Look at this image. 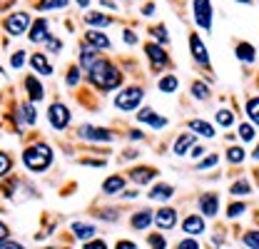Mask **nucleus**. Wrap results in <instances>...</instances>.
<instances>
[{"mask_svg": "<svg viewBox=\"0 0 259 249\" xmlns=\"http://www.w3.org/2000/svg\"><path fill=\"white\" fill-rule=\"evenodd\" d=\"M254 55H257V53H254V48H252L249 43H239V45H237V58L242 62H252Z\"/></svg>", "mask_w": 259, "mask_h": 249, "instance_id": "obj_25", "label": "nucleus"}, {"mask_svg": "<svg viewBox=\"0 0 259 249\" xmlns=\"http://www.w3.org/2000/svg\"><path fill=\"white\" fill-rule=\"evenodd\" d=\"M172 194H175V189L169 185H157V187H152V192H150V197H152V199H160V202L169 199Z\"/></svg>", "mask_w": 259, "mask_h": 249, "instance_id": "obj_26", "label": "nucleus"}, {"mask_svg": "<svg viewBox=\"0 0 259 249\" xmlns=\"http://www.w3.org/2000/svg\"><path fill=\"white\" fill-rule=\"evenodd\" d=\"M244 244L249 249H259V232H247L244 234Z\"/></svg>", "mask_w": 259, "mask_h": 249, "instance_id": "obj_35", "label": "nucleus"}, {"mask_svg": "<svg viewBox=\"0 0 259 249\" xmlns=\"http://www.w3.org/2000/svg\"><path fill=\"white\" fill-rule=\"evenodd\" d=\"M150 244H152V249H164L167 247V242H164L162 234H150Z\"/></svg>", "mask_w": 259, "mask_h": 249, "instance_id": "obj_42", "label": "nucleus"}, {"mask_svg": "<svg viewBox=\"0 0 259 249\" xmlns=\"http://www.w3.org/2000/svg\"><path fill=\"white\" fill-rule=\"evenodd\" d=\"M252 157H254V159H259V145L254 147V152H252Z\"/></svg>", "mask_w": 259, "mask_h": 249, "instance_id": "obj_58", "label": "nucleus"}, {"mask_svg": "<svg viewBox=\"0 0 259 249\" xmlns=\"http://www.w3.org/2000/svg\"><path fill=\"white\" fill-rule=\"evenodd\" d=\"M30 65L40 72V75H45V77H48V75H53V65H50V60H48V55H40V53H37V55H32Z\"/></svg>", "mask_w": 259, "mask_h": 249, "instance_id": "obj_18", "label": "nucleus"}, {"mask_svg": "<svg viewBox=\"0 0 259 249\" xmlns=\"http://www.w3.org/2000/svg\"><path fill=\"white\" fill-rule=\"evenodd\" d=\"M75 3H77L80 8H88V5H90V0H75Z\"/></svg>", "mask_w": 259, "mask_h": 249, "instance_id": "obj_57", "label": "nucleus"}, {"mask_svg": "<svg viewBox=\"0 0 259 249\" xmlns=\"http://www.w3.org/2000/svg\"><path fill=\"white\" fill-rule=\"evenodd\" d=\"M177 249H199V242H197V239H182V242L177 244Z\"/></svg>", "mask_w": 259, "mask_h": 249, "instance_id": "obj_45", "label": "nucleus"}, {"mask_svg": "<svg viewBox=\"0 0 259 249\" xmlns=\"http://www.w3.org/2000/svg\"><path fill=\"white\" fill-rule=\"evenodd\" d=\"M85 23L93 25V28H107V25L112 23V18H107V15H102V13H88V15H85Z\"/></svg>", "mask_w": 259, "mask_h": 249, "instance_id": "obj_22", "label": "nucleus"}, {"mask_svg": "<svg viewBox=\"0 0 259 249\" xmlns=\"http://www.w3.org/2000/svg\"><path fill=\"white\" fill-rule=\"evenodd\" d=\"M45 45H48V48H50L53 53H58V50H63V40H58L55 35H50V37L45 40Z\"/></svg>", "mask_w": 259, "mask_h": 249, "instance_id": "obj_41", "label": "nucleus"}, {"mask_svg": "<svg viewBox=\"0 0 259 249\" xmlns=\"http://www.w3.org/2000/svg\"><path fill=\"white\" fill-rule=\"evenodd\" d=\"M0 249H25V247H20L18 242H8L5 239V242H0Z\"/></svg>", "mask_w": 259, "mask_h": 249, "instance_id": "obj_47", "label": "nucleus"}, {"mask_svg": "<svg viewBox=\"0 0 259 249\" xmlns=\"http://www.w3.org/2000/svg\"><path fill=\"white\" fill-rule=\"evenodd\" d=\"M182 229H185V234H202L204 232V222H202L199 215H190L182 222Z\"/></svg>", "mask_w": 259, "mask_h": 249, "instance_id": "obj_16", "label": "nucleus"}, {"mask_svg": "<svg viewBox=\"0 0 259 249\" xmlns=\"http://www.w3.org/2000/svg\"><path fill=\"white\" fill-rule=\"evenodd\" d=\"M70 88H75L77 82H80V70L77 67H70V72H67V80H65Z\"/></svg>", "mask_w": 259, "mask_h": 249, "instance_id": "obj_39", "label": "nucleus"}, {"mask_svg": "<svg viewBox=\"0 0 259 249\" xmlns=\"http://www.w3.org/2000/svg\"><path fill=\"white\" fill-rule=\"evenodd\" d=\"M190 130H192V132H199L202 137H209V140L214 137V127L209 122H204V120H190Z\"/></svg>", "mask_w": 259, "mask_h": 249, "instance_id": "obj_21", "label": "nucleus"}, {"mask_svg": "<svg viewBox=\"0 0 259 249\" xmlns=\"http://www.w3.org/2000/svg\"><path fill=\"white\" fill-rule=\"evenodd\" d=\"M145 53H147V58H150V62H152L155 70H160V67H167V65H169V58H167L164 48H160L157 43H147V45H145Z\"/></svg>", "mask_w": 259, "mask_h": 249, "instance_id": "obj_8", "label": "nucleus"}, {"mask_svg": "<svg viewBox=\"0 0 259 249\" xmlns=\"http://www.w3.org/2000/svg\"><path fill=\"white\" fill-rule=\"evenodd\" d=\"M65 5H67V0H40L37 3L40 10H53V8H65Z\"/></svg>", "mask_w": 259, "mask_h": 249, "instance_id": "obj_31", "label": "nucleus"}, {"mask_svg": "<svg viewBox=\"0 0 259 249\" xmlns=\"http://www.w3.org/2000/svg\"><path fill=\"white\" fill-rule=\"evenodd\" d=\"M13 3H15V0H0V10H3V8H8V5H13Z\"/></svg>", "mask_w": 259, "mask_h": 249, "instance_id": "obj_56", "label": "nucleus"}, {"mask_svg": "<svg viewBox=\"0 0 259 249\" xmlns=\"http://www.w3.org/2000/svg\"><path fill=\"white\" fill-rule=\"evenodd\" d=\"M244 210H247V207H244V204H242V202H239V204H237V202H234V204H232V207H229V210H227V212H229V217H239V215H242V212H244Z\"/></svg>", "mask_w": 259, "mask_h": 249, "instance_id": "obj_44", "label": "nucleus"}, {"mask_svg": "<svg viewBox=\"0 0 259 249\" xmlns=\"http://www.w3.org/2000/svg\"><path fill=\"white\" fill-rule=\"evenodd\" d=\"M242 3H249V0H242Z\"/></svg>", "mask_w": 259, "mask_h": 249, "instance_id": "obj_59", "label": "nucleus"}, {"mask_svg": "<svg viewBox=\"0 0 259 249\" xmlns=\"http://www.w3.org/2000/svg\"><path fill=\"white\" fill-rule=\"evenodd\" d=\"M142 100H145V90L142 88H125L115 97V107L125 110V112H132V110H137L142 105Z\"/></svg>", "mask_w": 259, "mask_h": 249, "instance_id": "obj_3", "label": "nucleus"}, {"mask_svg": "<svg viewBox=\"0 0 259 249\" xmlns=\"http://www.w3.org/2000/svg\"><path fill=\"white\" fill-rule=\"evenodd\" d=\"M204 155V147L199 145V147H192V152H190V157H194V159H199V157Z\"/></svg>", "mask_w": 259, "mask_h": 249, "instance_id": "obj_50", "label": "nucleus"}, {"mask_svg": "<svg viewBox=\"0 0 259 249\" xmlns=\"http://www.w3.org/2000/svg\"><path fill=\"white\" fill-rule=\"evenodd\" d=\"M194 23L202 28V30H209L212 28V3L209 0H194Z\"/></svg>", "mask_w": 259, "mask_h": 249, "instance_id": "obj_7", "label": "nucleus"}, {"mask_svg": "<svg viewBox=\"0 0 259 249\" xmlns=\"http://www.w3.org/2000/svg\"><path fill=\"white\" fill-rule=\"evenodd\" d=\"M10 167H13V159L5 155V152H0V177H3V175H8V172H10Z\"/></svg>", "mask_w": 259, "mask_h": 249, "instance_id": "obj_37", "label": "nucleus"}, {"mask_svg": "<svg viewBox=\"0 0 259 249\" xmlns=\"http://www.w3.org/2000/svg\"><path fill=\"white\" fill-rule=\"evenodd\" d=\"M77 137L80 140H88V142H112V132L105 130V127H93V124H82L77 130Z\"/></svg>", "mask_w": 259, "mask_h": 249, "instance_id": "obj_6", "label": "nucleus"}, {"mask_svg": "<svg viewBox=\"0 0 259 249\" xmlns=\"http://www.w3.org/2000/svg\"><path fill=\"white\" fill-rule=\"evenodd\" d=\"M232 194H237V197L249 194V185H247V182H234V185H232Z\"/></svg>", "mask_w": 259, "mask_h": 249, "instance_id": "obj_40", "label": "nucleus"}, {"mask_svg": "<svg viewBox=\"0 0 259 249\" xmlns=\"http://www.w3.org/2000/svg\"><path fill=\"white\" fill-rule=\"evenodd\" d=\"M30 37L32 43H45L48 37H50V23L45 20V18H40V20H35L32 23V28H30Z\"/></svg>", "mask_w": 259, "mask_h": 249, "instance_id": "obj_11", "label": "nucleus"}, {"mask_svg": "<svg viewBox=\"0 0 259 249\" xmlns=\"http://www.w3.org/2000/svg\"><path fill=\"white\" fill-rule=\"evenodd\" d=\"M125 43H127V45H135V43H137V35L132 30H125Z\"/></svg>", "mask_w": 259, "mask_h": 249, "instance_id": "obj_49", "label": "nucleus"}, {"mask_svg": "<svg viewBox=\"0 0 259 249\" xmlns=\"http://www.w3.org/2000/svg\"><path fill=\"white\" fill-rule=\"evenodd\" d=\"M23 88H25V93L30 97V102H40V100L45 97V88H42V82H40L35 75H25Z\"/></svg>", "mask_w": 259, "mask_h": 249, "instance_id": "obj_9", "label": "nucleus"}, {"mask_svg": "<svg viewBox=\"0 0 259 249\" xmlns=\"http://www.w3.org/2000/svg\"><path fill=\"white\" fill-rule=\"evenodd\" d=\"M88 75H90V82L95 85L97 90H102V93L115 90V88L122 85V72L117 70V65L110 60H102V58H97L93 62V67L88 70Z\"/></svg>", "mask_w": 259, "mask_h": 249, "instance_id": "obj_1", "label": "nucleus"}, {"mask_svg": "<svg viewBox=\"0 0 259 249\" xmlns=\"http://www.w3.org/2000/svg\"><path fill=\"white\" fill-rule=\"evenodd\" d=\"M137 122H147V124H152L155 130H160V127H164V124H167V120H164V117H157V115H155V110L145 107V110H140Z\"/></svg>", "mask_w": 259, "mask_h": 249, "instance_id": "obj_15", "label": "nucleus"}, {"mask_svg": "<svg viewBox=\"0 0 259 249\" xmlns=\"http://www.w3.org/2000/svg\"><path fill=\"white\" fill-rule=\"evenodd\" d=\"M155 222H157V227H162V229H169V227H175V222H177V212H175V210H160V212L155 215Z\"/></svg>", "mask_w": 259, "mask_h": 249, "instance_id": "obj_19", "label": "nucleus"}, {"mask_svg": "<svg viewBox=\"0 0 259 249\" xmlns=\"http://www.w3.org/2000/svg\"><path fill=\"white\" fill-rule=\"evenodd\" d=\"M50 159H53V152H50L48 145H35L30 150H25V155H23V162L32 172H42L50 164Z\"/></svg>", "mask_w": 259, "mask_h": 249, "instance_id": "obj_2", "label": "nucleus"}, {"mask_svg": "<svg viewBox=\"0 0 259 249\" xmlns=\"http://www.w3.org/2000/svg\"><path fill=\"white\" fill-rule=\"evenodd\" d=\"M190 50H192L194 62H199L202 67H209V55H207V48L199 40V35H190Z\"/></svg>", "mask_w": 259, "mask_h": 249, "instance_id": "obj_10", "label": "nucleus"}, {"mask_svg": "<svg viewBox=\"0 0 259 249\" xmlns=\"http://www.w3.org/2000/svg\"><path fill=\"white\" fill-rule=\"evenodd\" d=\"M239 135H242L244 142H252L254 140V127L252 124H239Z\"/></svg>", "mask_w": 259, "mask_h": 249, "instance_id": "obj_34", "label": "nucleus"}, {"mask_svg": "<svg viewBox=\"0 0 259 249\" xmlns=\"http://www.w3.org/2000/svg\"><path fill=\"white\" fill-rule=\"evenodd\" d=\"M48 120H50V124H53V130H65L67 124H70V120H72V115H70V110H67V105H63V102H53L50 107H48Z\"/></svg>", "mask_w": 259, "mask_h": 249, "instance_id": "obj_5", "label": "nucleus"}, {"mask_svg": "<svg viewBox=\"0 0 259 249\" xmlns=\"http://www.w3.org/2000/svg\"><path fill=\"white\" fill-rule=\"evenodd\" d=\"M100 58V50L93 48L90 43H85L82 45V50H80V67H85V70H90L93 67V62Z\"/></svg>", "mask_w": 259, "mask_h": 249, "instance_id": "obj_12", "label": "nucleus"}, {"mask_svg": "<svg viewBox=\"0 0 259 249\" xmlns=\"http://www.w3.org/2000/svg\"><path fill=\"white\" fill-rule=\"evenodd\" d=\"M115 249H137V247H135V242H117Z\"/></svg>", "mask_w": 259, "mask_h": 249, "instance_id": "obj_52", "label": "nucleus"}, {"mask_svg": "<svg viewBox=\"0 0 259 249\" xmlns=\"http://www.w3.org/2000/svg\"><path fill=\"white\" fill-rule=\"evenodd\" d=\"M152 35H155V37L160 40L162 45H164V43L169 40V35H167V28H164V25H160V28H152Z\"/></svg>", "mask_w": 259, "mask_h": 249, "instance_id": "obj_43", "label": "nucleus"}, {"mask_svg": "<svg viewBox=\"0 0 259 249\" xmlns=\"http://www.w3.org/2000/svg\"><path fill=\"white\" fill-rule=\"evenodd\" d=\"M192 95L197 100H207V97H209V90H207V85H202V82H192Z\"/></svg>", "mask_w": 259, "mask_h": 249, "instance_id": "obj_32", "label": "nucleus"}, {"mask_svg": "<svg viewBox=\"0 0 259 249\" xmlns=\"http://www.w3.org/2000/svg\"><path fill=\"white\" fill-rule=\"evenodd\" d=\"M157 88H160V93L172 95L177 88H180V80H177V75H164V77H160Z\"/></svg>", "mask_w": 259, "mask_h": 249, "instance_id": "obj_20", "label": "nucleus"}, {"mask_svg": "<svg viewBox=\"0 0 259 249\" xmlns=\"http://www.w3.org/2000/svg\"><path fill=\"white\" fill-rule=\"evenodd\" d=\"M5 239H8V227L0 224V242H5Z\"/></svg>", "mask_w": 259, "mask_h": 249, "instance_id": "obj_53", "label": "nucleus"}, {"mask_svg": "<svg viewBox=\"0 0 259 249\" xmlns=\"http://www.w3.org/2000/svg\"><path fill=\"white\" fill-rule=\"evenodd\" d=\"M152 219H155V217H152V212H150V210H142V212H137V215L132 217V227H137V229H145V227H147Z\"/></svg>", "mask_w": 259, "mask_h": 249, "instance_id": "obj_27", "label": "nucleus"}, {"mask_svg": "<svg viewBox=\"0 0 259 249\" xmlns=\"http://www.w3.org/2000/svg\"><path fill=\"white\" fill-rule=\"evenodd\" d=\"M192 142H194V135H190V132H187V135H180V137L175 140V152H177V155H185Z\"/></svg>", "mask_w": 259, "mask_h": 249, "instance_id": "obj_24", "label": "nucleus"}, {"mask_svg": "<svg viewBox=\"0 0 259 249\" xmlns=\"http://www.w3.org/2000/svg\"><path fill=\"white\" fill-rule=\"evenodd\" d=\"M72 232L77 239H90L95 234V227L93 224H72Z\"/></svg>", "mask_w": 259, "mask_h": 249, "instance_id": "obj_28", "label": "nucleus"}, {"mask_svg": "<svg viewBox=\"0 0 259 249\" xmlns=\"http://www.w3.org/2000/svg\"><path fill=\"white\" fill-rule=\"evenodd\" d=\"M130 175H132V182H137V185H147V182L155 180L157 172H155L152 167H137V170H132Z\"/></svg>", "mask_w": 259, "mask_h": 249, "instance_id": "obj_17", "label": "nucleus"}, {"mask_svg": "<svg viewBox=\"0 0 259 249\" xmlns=\"http://www.w3.org/2000/svg\"><path fill=\"white\" fill-rule=\"evenodd\" d=\"M217 122L222 124V127H229V124L234 122V117H232L229 110H220V112H217Z\"/></svg>", "mask_w": 259, "mask_h": 249, "instance_id": "obj_36", "label": "nucleus"}, {"mask_svg": "<svg viewBox=\"0 0 259 249\" xmlns=\"http://www.w3.org/2000/svg\"><path fill=\"white\" fill-rule=\"evenodd\" d=\"M227 159H229L232 164H237V162H242V159H244V150H242V147H232V150L227 152Z\"/></svg>", "mask_w": 259, "mask_h": 249, "instance_id": "obj_33", "label": "nucleus"}, {"mask_svg": "<svg viewBox=\"0 0 259 249\" xmlns=\"http://www.w3.org/2000/svg\"><path fill=\"white\" fill-rule=\"evenodd\" d=\"M85 43H90L93 48H102V50H110V40H107V35L100 30H88L85 32Z\"/></svg>", "mask_w": 259, "mask_h": 249, "instance_id": "obj_14", "label": "nucleus"}, {"mask_svg": "<svg viewBox=\"0 0 259 249\" xmlns=\"http://www.w3.org/2000/svg\"><path fill=\"white\" fill-rule=\"evenodd\" d=\"M20 112H23V122L32 124V122H35V120H37V117H35L37 112H35V107H32V102H23V105H20Z\"/></svg>", "mask_w": 259, "mask_h": 249, "instance_id": "obj_29", "label": "nucleus"}, {"mask_svg": "<svg viewBox=\"0 0 259 249\" xmlns=\"http://www.w3.org/2000/svg\"><path fill=\"white\" fill-rule=\"evenodd\" d=\"M3 28L8 35H13V37H20L23 32L30 28V15L28 13H13V15H8L5 20H3Z\"/></svg>", "mask_w": 259, "mask_h": 249, "instance_id": "obj_4", "label": "nucleus"}, {"mask_svg": "<svg viewBox=\"0 0 259 249\" xmlns=\"http://www.w3.org/2000/svg\"><path fill=\"white\" fill-rule=\"evenodd\" d=\"M122 187H125V180H122L120 175H115V177H107V180H105L102 192H105V194H115V192H120Z\"/></svg>", "mask_w": 259, "mask_h": 249, "instance_id": "obj_23", "label": "nucleus"}, {"mask_svg": "<svg viewBox=\"0 0 259 249\" xmlns=\"http://www.w3.org/2000/svg\"><path fill=\"white\" fill-rule=\"evenodd\" d=\"M247 115H249V120L254 124H259V97H252L247 102Z\"/></svg>", "mask_w": 259, "mask_h": 249, "instance_id": "obj_30", "label": "nucleus"}, {"mask_svg": "<svg viewBox=\"0 0 259 249\" xmlns=\"http://www.w3.org/2000/svg\"><path fill=\"white\" fill-rule=\"evenodd\" d=\"M25 55H28V53H25V50H18V53H13V67H15V70H20V67H23V65H25Z\"/></svg>", "mask_w": 259, "mask_h": 249, "instance_id": "obj_38", "label": "nucleus"}, {"mask_svg": "<svg viewBox=\"0 0 259 249\" xmlns=\"http://www.w3.org/2000/svg\"><path fill=\"white\" fill-rule=\"evenodd\" d=\"M217 207H220V197H217V194H204V197L199 199V210H202V215H207V217H214V215H217Z\"/></svg>", "mask_w": 259, "mask_h": 249, "instance_id": "obj_13", "label": "nucleus"}, {"mask_svg": "<svg viewBox=\"0 0 259 249\" xmlns=\"http://www.w3.org/2000/svg\"><path fill=\"white\" fill-rule=\"evenodd\" d=\"M217 159H220V155H209L207 159H202V162H199V170H207V167L217 164Z\"/></svg>", "mask_w": 259, "mask_h": 249, "instance_id": "obj_46", "label": "nucleus"}, {"mask_svg": "<svg viewBox=\"0 0 259 249\" xmlns=\"http://www.w3.org/2000/svg\"><path fill=\"white\" fill-rule=\"evenodd\" d=\"M130 140H142V132H140V130H132V132H130Z\"/></svg>", "mask_w": 259, "mask_h": 249, "instance_id": "obj_55", "label": "nucleus"}, {"mask_svg": "<svg viewBox=\"0 0 259 249\" xmlns=\"http://www.w3.org/2000/svg\"><path fill=\"white\" fill-rule=\"evenodd\" d=\"M85 249H107V244H105L102 239H97V242H90V244H85Z\"/></svg>", "mask_w": 259, "mask_h": 249, "instance_id": "obj_48", "label": "nucleus"}, {"mask_svg": "<svg viewBox=\"0 0 259 249\" xmlns=\"http://www.w3.org/2000/svg\"><path fill=\"white\" fill-rule=\"evenodd\" d=\"M155 13V3H147L145 8H142V15H152Z\"/></svg>", "mask_w": 259, "mask_h": 249, "instance_id": "obj_51", "label": "nucleus"}, {"mask_svg": "<svg viewBox=\"0 0 259 249\" xmlns=\"http://www.w3.org/2000/svg\"><path fill=\"white\" fill-rule=\"evenodd\" d=\"M100 5H105V8H112V10L117 8V5H115V0H100Z\"/></svg>", "mask_w": 259, "mask_h": 249, "instance_id": "obj_54", "label": "nucleus"}]
</instances>
